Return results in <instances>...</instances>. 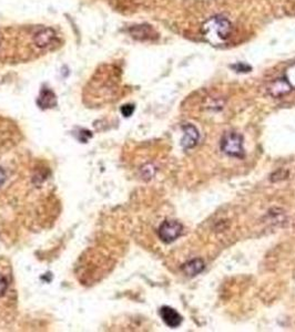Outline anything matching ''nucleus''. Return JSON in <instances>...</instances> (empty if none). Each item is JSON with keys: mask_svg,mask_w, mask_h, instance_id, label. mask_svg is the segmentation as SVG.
I'll list each match as a JSON object with an SVG mask.
<instances>
[{"mask_svg": "<svg viewBox=\"0 0 295 332\" xmlns=\"http://www.w3.org/2000/svg\"><path fill=\"white\" fill-rule=\"evenodd\" d=\"M221 150L225 154L230 156L242 159V157L244 156L242 135L235 132H230L225 134L221 142Z\"/></svg>", "mask_w": 295, "mask_h": 332, "instance_id": "7ed1b4c3", "label": "nucleus"}, {"mask_svg": "<svg viewBox=\"0 0 295 332\" xmlns=\"http://www.w3.org/2000/svg\"><path fill=\"white\" fill-rule=\"evenodd\" d=\"M204 38L210 43L218 45L227 41L232 32V25L231 22L222 16L212 17L202 27Z\"/></svg>", "mask_w": 295, "mask_h": 332, "instance_id": "f03ea898", "label": "nucleus"}, {"mask_svg": "<svg viewBox=\"0 0 295 332\" xmlns=\"http://www.w3.org/2000/svg\"><path fill=\"white\" fill-rule=\"evenodd\" d=\"M286 80L290 82V84L293 86H295V65L291 66L290 68L287 69V72H286Z\"/></svg>", "mask_w": 295, "mask_h": 332, "instance_id": "f8f14e48", "label": "nucleus"}, {"mask_svg": "<svg viewBox=\"0 0 295 332\" xmlns=\"http://www.w3.org/2000/svg\"><path fill=\"white\" fill-rule=\"evenodd\" d=\"M231 68H232L233 70H235V71L239 72V73H241V72L246 73V72H250L251 70H252L251 66L246 65V63H241V62L240 63H236V65L231 66Z\"/></svg>", "mask_w": 295, "mask_h": 332, "instance_id": "9b49d317", "label": "nucleus"}, {"mask_svg": "<svg viewBox=\"0 0 295 332\" xmlns=\"http://www.w3.org/2000/svg\"><path fill=\"white\" fill-rule=\"evenodd\" d=\"M17 293L9 261L0 257V311L8 312L16 306Z\"/></svg>", "mask_w": 295, "mask_h": 332, "instance_id": "f257e3e1", "label": "nucleus"}, {"mask_svg": "<svg viewBox=\"0 0 295 332\" xmlns=\"http://www.w3.org/2000/svg\"><path fill=\"white\" fill-rule=\"evenodd\" d=\"M182 225L176 220H165L159 228V237L166 244L175 242L181 235Z\"/></svg>", "mask_w": 295, "mask_h": 332, "instance_id": "20e7f679", "label": "nucleus"}, {"mask_svg": "<svg viewBox=\"0 0 295 332\" xmlns=\"http://www.w3.org/2000/svg\"><path fill=\"white\" fill-rule=\"evenodd\" d=\"M160 316L164 323L170 328H178L182 322V317L177 310L170 307H162L160 310Z\"/></svg>", "mask_w": 295, "mask_h": 332, "instance_id": "0eeeda50", "label": "nucleus"}, {"mask_svg": "<svg viewBox=\"0 0 295 332\" xmlns=\"http://www.w3.org/2000/svg\"><path fill=\"white\" fill-rule=\"evenodd\" d=\"M292 91V85L286 78L276 79L269 86V93L273 98H281L288 94Z\"/></svg>", "mask_w": 295, "mask_h": 332, "instance_id": "423d86ee", "label": "nucleus"}, {"mask_svg": "<svg viewBox=\"0 0 295 332\" xmlns=\"http://www.w3.org/2000/svg\"><path fill=\"white\" fill-rule=\"evenodd\" d=\"M131 36L138 40H151L157 37V33L148 25L135 26L130 29Z\"/></svg>", "mask_w": 295, "mask_h": 332, "instance_id": "1a4fd4ad", "label": "nucleus"}, {"mask_svg": "<svg viewBox=\"0 0 295 332\" xmlns=\"http://www.w3.org/2000/svg\"><path fill=\"white\" fill-rule=\"evenodd\" d=\"M182 130H183V138H182V142L181 145L184 150H189V149H192L194 148L196 144L199 142V131L196 127L192 124H186L182 126Z\"/></svg>", "mask_w": 295, "mask_h": 332, "instance_id": "39448f33", "label": "nucleus"}, {"mask_svg": "<svg viewBox=\"0 0 295 332\" xmlns=\"http://www.w3.org/2000/svg\"><path fill=\"white\" fill-rule=\"evenodd\" d=\"M135 111V107L131 106V104H127V106H123L122 109H121V112L124 116H130Z\"/></svg>", "mask_w": 295, "mask_h": 332, "instance_id": "ddd939ff", "label": "nucleus"}, {"mask_svg": "<svg viewBox=\"0 0 295 332\" xmlns=\"http://www.w3.org/2000/svg\"><path fill=\"white\" fill-rule=\"evenodd\" d=\"M204 268H205L204 261L200 258H196L190 260L187 264H184L181 269L184 272V275H187L188 277H195L196 275H199V273L203 271Z\"/></svg>", "mask_w": 295, "mask_h": 332, "instance_id": "9d476101", "label": "nucleus"}, {"mask_svg": "<svg viewBox=\"0 0 295 332\" xmlns=\"http://www.w3.org/2000/svg\"><path fill=\"white\" fill-rule=\"evenodd\" d=\"M56 38V32L51 28H44L34 34L33 41L38 48H47Z\"/></svg>", "mask_w": 295, "mask_h": 332, "instance_id": "6e6552de", "label": "nucleus"}]
</instances>
